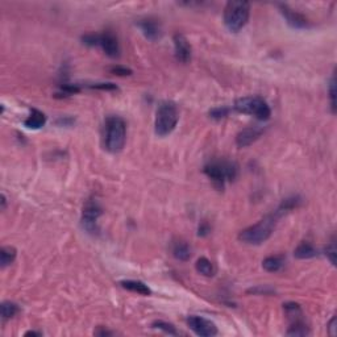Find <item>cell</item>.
Listing matches in <instances>:
<instances>
[{
	"label": "cell",
	"mask_w": 337,
	"mask_h": 337,
	"mask_svg": "<svg viewBox=\"0 0 337 337\" xmlns=\"http://www.w3.org/2000/svg\"><path fill=\"white\" fill-rule=\"evenodd\" d=\"M286 214V211L281 206H278V208L273 211L272 214L266 215L258 223L241 231L239 235V240L245 244H249V245H260V244L265 243L273 235L279 219L283 218Z\"/></svg>",
	"instance_id": "obj_1"
},
{
	"label": "cell",
	"mask_w": 337,
	"mask_h": 337,
	"mask_svg": "<svg viewBox=\"0 0 337 337\" xmlns=\"http://www.w3.org/2000/svg\"><path fill=\"white\" fill-rule=\"evenodd\" d=\"M127 140V124L123 117L108 116L104 121V146L111 153L123 150Z\"/></svg>",
	"instance_id": "obj_2"
},
{
	"label": "cell",
	"mask_w": 337,
	"mask_h": 337,
	"mask_svg": "<svg viewBox=\"0 0 337 337\" xmlns=\"http://www.w3.org/2000/svg\"><path fill=\"white\" fill-rule=\"evenodd\" d=\"M179 120V111L174 102L165 100L157 108L156 121H154V132L157 136L165 137L170 134L177 127Z\"/></svg>",
	"instance_id": "obj_3"
},
{
	"label": "cell",
	"mask_w": 337,
	"mask_h": 337,
	"mask_svg": "<svg viewBox=\"0 0 337 337\" xmlns=\"http://www.w3.org/2000/svg\"><path fill=\"white\" fill-rule=\"evenodd\" d=\"M203 171L218 187H224L225 182H232L237 178L239 166L233 161L212 160L204 166Z\"/></svg>",
	"instance_id": "obj_4"
},
{
	"label": "cell",
	"mask_w": 337,
	"mask_h": 337,
	"mask_svg": "<svg viewBox=\"0 0 337 337\" xmlns=\"http://www.w3.org/2000/svg\"><path fill=\"white\" fill-rule=\"evenodd\" d=\"M250 15L248 1H228L224 8V24L231 32L236 33L247 25Z\"/></svg>",
	"instance_id": "obj_5"
},
{
	"label": "cell",
	"mask_w": 337,
	"mask_h": 337,
	"mask_svg": "<svg viewBox=\"0 0 337 337\" xmlns=\"http://www.w3.org/2000/svg\"><path fill=\"white\" fill-rule=\"evenodd\" d=\"M235 109L240 113L252 115L258 120H269L272 116V109L261 96H244L235 102Z\"/></svg>",
	"instance_id": "obj_6"
},
{
	"label": "cell",
	"mask_w": 337,
	"mask_h": 337,
	"mask_svg": "<svg viewBox=\"0 0 337 337\" xmlns=\"http://www.w3.org/2000/svg\"><path fill=\"white\" fill-rule=\"evenodd\" d=\"M103 210L99 204L96 198H88L83 206L82 211V218H80V224L82 228L88 233V235L98 236L100 233L99 228V218L102 216Z\"/></svg>",
	"instance_id": "obj_7"
},
{
	"label": "cell",
	"mask_w": 337,
	"mask_h": 337,
	"mask_svg": "<svg viewBox=\"0 0 337 337\" xmlns=\"http://www.w3.org/2000/svg\"><path fill=\"white\" fill-rule=\"evenodd\" d=\"M187 326L190 330L202 337H211L218 335V327L210 320L204 319L202 316L191 315L187 318Z\"/></svg>",
	"instance_id": "obj_8"
},
{
	"label": "cell",
	"mask_w": 337,
	"mask_h": 337,
	"mask_svg": "<svg viewBox=\"0 0 337 337\" xmlns=\"http://www.w3.org/2000/svg\"><path fill=\"white\" fill-rule=\"evenodd\" d=\"M278 8L286 22L295 29H306L310 26V21L305 15H302L295 9L290 8L287 4H278Z\"/></svg>",
	"instance_id": "obj_9"
},
{
	"label": "cell",
	"mask_w": 337,
	"mask_h": 337,
	"mask_svg": "<svg viewBox=\"0 0 337 337\" xmlns=\"http://www.w3.org/2000/svg\"><path fill=\"white\" fill-rule=\"evenodd\" d=\"M173 42L177 61L181 63H189L192 57V49L186 36H183L182 33H175L173 36Z\"/></svg>",
	"instance_id": "obj_10"
},
{
	"label": "cell",
	"mask_w": 337,
	"mask_h": 337,
	"mask_svg": "<svg viewBox=\"0 0 337 337\" xmlns=\"http://www.w3.org/2000/svg\"><path fill=\"white\" fill-rule=\"evenodd\" d=\"M99 46L108 55L109 58H117L120 55V45L117 37L109 30L99 34Z\"/></svg>",
	"instance_id": "obj_11"
},
{
	"label": "cell",
	"mask_w": 337,
	"mask_h": 337,
	"mask_svg": "<svg viewBox=\"0 0 337 337\" xmlns=\"http://www.w3.org/2000/svg\"><path fill=\"white\" fill-rule=\"evenodd\" d=\"M138 28L141 29L142 34L150 41H156L158 40L162 34V29H161V25L158 20L153 17H146L142 18L140 21L137 22Z\"/></svg>",
	"instance_id": "obj_12"
},
{
	"label": "cell",
	"mask_w": 337,
	"mask_h": 337,
	"mask_svg": "<svg viewBox=\"0 0 337 337\" xmlns=\"http://www.w3.org/2000/svg\"><path fill=\"white\" fill-rule=\"evenodd\" d=\"M264 133V129L258 127H248L240 131L236 136V144L239 148H247L256 142Z\"/></svg>",
	"instance_id": "obj_13"
},
{
	"label": "cell",
	"mask_w": 337,
	"mask_h": 337,
	"mask_svg": "<svg viewBox=\"0 0 337 337\" xmlns=\"http://www.w3.org/2000/svg\"><path fill=\"white\" fill-rule=\"evenodd\" d=\"M120 286L125 289L128 291H132V293H137L140 295H144V297H149L152 295V290L149 289L148 285H145L141 281H133V279H127V281H121L120 282Z\"/></svg>",
	"instance_id": "obj_14"
},
{
	"label": "cell",
	"mask_w": 337,
	"mask_h": 337,
	"mask_svg": "<svg viewBox=\"0 0 337 337\" xmlns=\"http://www.w3.org/2000/svg\"><path fill=\"white\" fill-rule=\"evenodd\" d=\"M46 123V116H45L44 112H41L38 109L33 108L30 111L29 116L24 120V125L29 129H40L42 128Z\"/></svg>",
	"instance_id": "obj_15"
},
{
	"label": "cell",
	"mask_w": 337,
	"mask_h": 337,
	"mask_svg": "<svg viewBox=\"0 0 337 337\" xmlns=\"http://www.w3.org/2000/svg\"><path fill=\"white\" fill-rule=\"evenodd\" d=\"M171 252H173V256L177 258L178 261H189L190 257H191V248L186 241H182V240H178L173 244L171 247Z\"/></svg>",
	"instance_id": "obj_16"
},
{
	"label": "cell",
	"mask_w": 337,
	"mask_h": 337,
	"mask_svg": "<svg viewBox=\"0 0 337 337\" xmlns=\"http://www.w3.org/2000/svg\"><path fill=\"white\" fill-rule=\"evenodd\" d=\"M294 256L299 258V260H308V258H314L318 256V249L312 244L303 241V243H301L295 248Z\"/></svg>",
	"instance_id": "obj_17"
},
{
	"label": "cell",
	"mask_w": 337,
	"mask_h": 337,
	"mask_svg": "<svg viewBox=\"0 0 337 337\" xmlns=\"http://www.w3.org/2000/svg\"><path fill=\"white\" fill-rule=\"evenodd\" d=\"M285 266L283 256H269L262 261V268L269 273H277Z\"/></svg>",
	"instance_id": "obj_18"
},
{
	"label": "cell",
	"mask_w": 337,
	"mask_h": 337,
	"mask_svg": "<svg viewBox=\"0 0 337 337\" xmlns=\"http://www.w3.org/2000/svg\"><path fill=\"white\" fill-rule=\"evenodd\" d=\"M283 311L286 314L287 319L291 320V323L303 322V319H302L303 311H302L301 306L298 305V303H294V302L285 303V305H283Z\"/></svg>",
	"instance_id": "obj_19"
},
{
	"label": "cell",
	"mask_w": 337,
	"mask_h": 337,
	"mask_svg": "<svg viewBox=\"0 0 337 337\" xmlns=\"http://www.w3.org/2000/svg\"><path fill=\"white\" fill-rule=\"evenodd\" d=\"M195 269L196 272L202 274L204 277H214L215 272H216V269H215L214 264L206 257H200L195 264Z\"/></svg>",
	"instance_id": "obj_20"
},
{
	"label": "cell",
	"mask_w": 337,
	"mask_h": 337,
	"mask_svg": "<svg viewBox=\"0 0 337 337\" xmlns=\"http://www.w3.org/2000/svg\"><path fill=\"white\" fill-rule=\"evenodd\" d=\"M16 249L13 247H3L0 249V265L1 268H7L12 262L15 261L16 258Z\"/></svg>",
	"instance_id": "obj_21"
},
{
	"label": "cell",
	"mask_w": 337,
	"mask_h": 337,
	"mask_svg": "<svg viewBox=\"0 0 337 337\" xmlns=\"http://www.w3.org/2000/svg\"><path fill=\"white\" fill-rule=\"evenodd\" d=\"M18 311H20V308L13 302H3L1 303V319H3V322L12 319L13 316L17 315Z\"/></svg>",
	"instance_id": "obj_22"
},
{
	"label": "cell",
	"mask_w": 337,
	"mask_h": 337,
	"mask_svg": "<svg viewBox=\"0 0 337 337\" xmlns=\"http://www.w3.org/2000/svg\"><path fill=\"white\" fill-rule=\"evenodd\" d=\"M286 334L289 336H307V335H310V330L305 324V322H297L291 323V327Z\"/></svg>",
	"instance_id": "obj_23"
},
{
	"label": "cell",
	"mask_w": 337,
	"mask_h": 337,
	"mask_svg": "<svg viewBox=\"0 0 337 337\" xmlns=\"http://www.w3.org/2000/svg\"><path fill=\"white\" fill-rule=\"evenodd\" d=\"M152 327L154 328V330H160V331H163L165 334H169V335H178V331L175 330V327L173 326V324H170V323L167 322H162V320H156V322L153 323Z\"/></svg>",
	"instance_id": "obj_24"
},
{
	"label": "cell",
	"mask_w": 337,
	"mask_h": 337,
	"mask_svg": "<svg viewBox=\"0 0 337 337\" xmlns=\"http://www.w3.org/2000/svg\"><path fill=\"white\" fill-rule=\"evenodd\" d=\"M324 252H326L327 258L330 260L331 264L336 265V252H337V250H336V240H335V237L331 240V243L327 245V248H326V250H324Z\"/></svg>",
	"instance_id": "obj_25"
},
{
	"label": "cell",
	"mask_w": 337,
	"mask_h": 337,
	"mask_svg": "<svg viewBox=\"0 0 337 337\" xmlns=\"http://www.w3.org/2000/svg\"><path fill=\"white\" fill-rule=\"evenodd\" d=\"M231 109L228 107H215L210 111V117L215 120H221L224 119V117L228 116V113Z\"/></svg>",
	"instance_id": "obj_26"
},
{
	"label": "cell",
	"mask_w": 337,
	"mask_h": 337,
	"mask_svg": "<svg viewBox=\"0 0 337 337\" xmlns=\"http://www.w3.org/2000/svg\"><path fill=\"white\" fill-rule=\"evenodd\" d=\"M330 102L331 107H332V112L336 111V78L332 75L330 83Z\"/></svg>",
	"instance_id": "obj_27"
},
{
	"label": "cell",
	"mask_w": 337,
	"mask_h": 337,
	"mask_svg": "<svg viewBox=\"0 0 337 337\" xmlns=\"http://www.w3.org/2000/svg\"><path fill=\"white\" fill-rule=\"evenodd\" d=\"M82 42L87 46H99V34L98 33H87L82 36Z\"/></svg>",
	"instance_id": "obj_28"
},
{
	"label": "cell",
	"mask_w": 337,
	"mask_h": 337,
	"mask_svg": "<svg viewBox=\"0 0 337 337\" xmlns=\"http://www.w3.org/2000/svg\"><path fill=\"white\" fill-rule=\"evenodd\" d=\"M109 71H111L112 74H115V75H119V76H127L132 74V70L128 69V67H124V66H113V67L109 69Z\"/></svg>",
	"instance_id": "obj_29"
},
{
	"label": "cell",
	"mask_w": 337,
	"mask_h": 337,
	"mask_svg": "<svg viewBox=\"0 0 337 337\" xmlns=\"http://www.w3.org/2000/svg\"><path fill=\"white\" fill-rule=\"evenodd\" d=\"M90 88H96V90L103 91H115L117 90V86L113 83H92L88 86Z\"/></svg>",
	"instance_id": "obj_30"
},
{
	"label": "cell",
	"mask_w": 337,
	"mask_h": 337,
	"mask_svg": "<svg viewBox=\"0 0 337 337\" xmlns=\"http://www.w3.org/2000/svg\"><path fill=\"white\" fill-rule=\"evenodd\" d=\"M273 291H274V290H273V289H270V287H268V286H265V287L257 286V287H254V289H250V290L248 291V293L265 294V295H269V294H272Z\"/></svg>",
	"instance_id": "obj_31"
},
{
	"label": "cell",
	"mask_w": 337,
	"mask_h": 337,
	"mask_svg": "<svg viewBox=\"0 0 337 337\" xmlns=\"http://www.w3.org/2000/svg\"><path fill=\"white\" fill-rule=\"evenodd\" d=\"M211 232V228H210V225L207 224L206 221H204V223H202V224L199 225V232H198V235L199 236H206V235H208V233Z\"/></svg>",
	"instance_id": "obj_32"
},
{
	"label": "cell",
	"mask_w": 337,
	"mask_h": 337,
	"mask_svg": "<svg viewBox=\"0 0 337 337\" xmlns=\"http://www.w3.org/2000/svg\"><path fill=\"white\" fill-rule=\"evenodd\" d=\"M328 331H330L331 336H336V318L335 316L328 323Z\"/></svg>",
	"instance_id": "obj_33"
},
{
	"label": "cell",
	"mask_w": 337,
	"mask_h": 337,
	"mask_svg": "<svg viewBox=\"0 0 337 337\" xmlns=\"http://www.w3.org/2000/svg\"><path fill=\"white\" fill-rule=\"evenodd\" d=\"M95 335H98V336H111V335H113V332H109V331H107V330H103V327H100V328L95 332Z\"/></svg>",
	"instance_id": "obj_34"
},
{
	"label": "cell",
	"mask_w": 337,
	"mask_h": 337,
	"mask_svg": "<svg viewBox=\"0 0 337 337\" xmlns=\"http://www.w3.org/2000/svg\"><path fill=\"white\" fill-rule=\"evenodd\" d=\"M1 211H4L5 208H7V198H5V195L4 194H1Z\"/></svg>",
	"instance_id": "obj_35"
},
{
	"label": "cell",
	"mask_w": 337,
	"mask_h": 337,
	"mask_svg": "<svg viewBox=\"0 0 337 337\" xmlns=\"http://www.w3.org/2000/svg\"><path fill=\"white\" fill-rule=\"evenodd\" d=\"M41 332H37V331H28V332H25V335L24 336H41Z\"/></svg>",
	"instance_id": "obj_36"
}]
</instances>
